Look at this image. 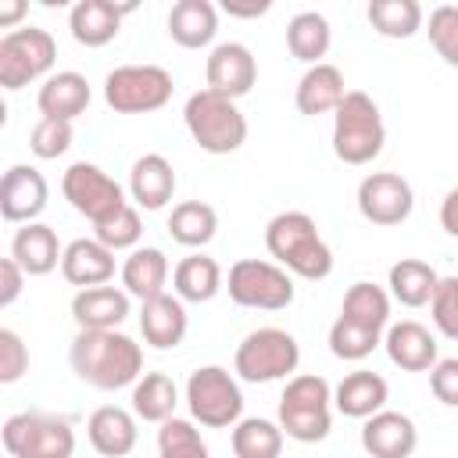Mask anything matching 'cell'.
<instances>
[{
	"label": "cell",
	"instance_id": "cell-1",
	"mask_svg": "<svg viewBox=\"0 0 458 458\" xmlns=\"http://www.w3.org/2000/svg\"><path fill=\"white\" fill-rule=\"evenodd\" d=\"M68 358H72L75 376L97 390L136 386L143 376L140 344L118 329H79Z\"/></svg>",
	"mask_w": 458,
	"mask_h": 458
},
{
	"label": "cell",
	"instance_id": "cell-2",
	"mask_svg": "<svg viewBox=\"0 0 458 458\" xmlns=\"http://www.w3.org/2000/svg\"><path fill=\"white\" fill-rule=\"evenodd\" d=\"M268 254L301 279H326L333 272V250L318 236V225L304 211H283L265 225Z\"/></svg>",
	"mask_w": 458,
	"mask_h": 458
},
{
	"label": "cell",
	"instance_id": "cell-3",
	"mask_svg": "<svg viewBox=\"0 0 458 458\" xmlns=\"http://www.w3.org/2000/svg\"><path fill=\"white\" fill-rule=\"evenodd\" d=\"M383 143L386 129L376 100L361 89H347V97L333 111V154L344 165H369L372 157H379Z\"/></svg>",
	"mask_w": 458,
	"mask_h": 458
},
{
	"label": "cell",
	"instance_id": "cell-4",
	"mask_svg": "<svg viewBox=\"0 0 458 458\" xmlns=\"http://www.w3.org/2000/svg\"><path fill=\"white\" fill-rule=\"evenodd\" d=\"M333 390L322 376H293L279 397V429L297 444H318L333 429Z\"/></svg>",
	"mask_w": 458,
	"mask_h": 458
},
{
	"label": "cell",
	"instance_id": "cell-5",
	"mask_svg": "<svg viewBox=\"0 0 458 458\" xmlns=\"http://www.w3.org/2000/svg\"><path fill=\"white\" fill-rule=\"evenodd\" d=\"M182 118H186V129H190L193 143L208 154H233L247 140L243 111L236 107V100H229L215 89L193 93L182 107Z\"/></svg>",
	"mask_w": 458,
	"mask_h": 458
},
{
	"label": "cell",
	"instance_id": "cell-6",
	"mask_svg": "<svg viewBox=\"0 0 458 458\" xmlns=\"http://www.w3.org/2000/svg\"><path fill=\"white\" fill-rule=\"evenodd\" d=\"M186 404L190 415L208 429L236 426L243 415V394L240 383L222 365H200L186 379Z\"/></svg>",
	"mask_w": 458,
	"mask_h": 458
},
{
	"label": "cell",
	"instance_id": "cell-7",
	"mask_svg": "<svg viewBox=\"0 0 458 458\" xmlns=\"http://www.w3.org/2000/svg\"><path fill=\"white\" fill-rule=\"evenodd\" d=\"M301 361V347L297 340L279 329V326H261L254 333H247L236 347V376L247 379V383H272V379H283L297 369Z\"/></svg>",
	"mask_w": 458,
	"mask_h": 458
},
{
	"label": "cell",
	"instance_id": "cell-8",
	"mask_svg": "<svg viewBox=\"0 0 458 458\" xmlns=\"http://www.w3.org/2000/svg\"><path fill=\"white\" fill-rule=\"evenodd\" d=\"M4 447L14 458H72L75 454V429L68 419L43 415V411H18L0 429Z\"/></svg>",
	"mask_w": 458,
	"mask_h": 458
},
{
	"label": "cell",
	"instance_id": "cell-9",
	"mask_svg": "<svg viewBox=\"0 0 458 458\" xmlns=\"http://www.w3.org/2000/svg\"><path fill=\"white\" fill-rule=\"evenodd\" d=\"M104 100L118 114H147L172 100V75L161 64H122L104 79Z\"/></svg>",
	"mask_w": 458,
	"mask_h": 458
},
{
	"label": "cell",
	"instance_id": "cell-10",
	"mask_svg": "<svg viewBox=\"0 0 458 458\" xmlns=\"http://www.w3.org/2000/svg\"><path fill=\"white\" fill-rule=\"evenodd\" d=\"M54 57H57V43L47 29H36V25L11 29L0 39V86L21 89V86L36 82L39 75H47L54 68Z\"/></svg>",
	"mask_w": 458,
	"mask_h": 458
},
{
	"label": "cell",
	"instance_id": "cell-11",
	"mask_svg": "<svg viewBox=\"0 0 458 458\" xmlns=\"http://www.w3.org/2000/svg\"><path fill=\"white\" fill-rule=\"evenodd\" d=\"M229 297L240 308L283 311V308L293 304V279L283 265L258 261V258H240L229 268Z\"/></svg>",
	"mask_w": 458,
	"mask_h": 458
},
{
	"label": "cell",
	"instance_id": "cell-12",
	"mask_svg": "<svg viewBox=\"0 0 458 458\" xmlns=\"http://www.w3.org/2000/svg\"><path fill=\"white\" fill-rule=\"evenodd\" d=\"M61 193H64V200H68L82 218H89L93 225L107 222L111 215H118V211L125 208L122 186H118L100 165H89V161L68 165V172L61 175Z\"/></svg>",
	"mask_w": 458,
	"mask_h": 458
},
{
	"label": "cell",
	"instance_id": "cell-13",
	"mask_svg": "<svg viewBox=\"0 0 458 458\" xmlns=\"http://www.w3.org/2000/svg\"><path fill=\"white\" fill-rule=\"evenodd\" d=\"M415 208L411 182L397 172H372L358 182V211L372 225H401Z\"/></svg>",
	"mask_w": 458,
	"mask_h": 458
},
{
	"label": "cell",
	"instance_id": "cell-14",
	"mask_svg": "<svg viewBox=\"0 0 458 458\" xmlns=\"http://www.w3.org/2000/svg\"><path fill=\"white\" fill-rule=\"evenodd\" d=\"M47 197H50L47 179L32 165H11L0 179V215H4V222H21V225L36 222L47 208Z\"/></svg>",
	"mask_w": 458,
	"mask_h": 458
},
{
	"label": "cell",
	"instance_id": "cell-15",
	"mask_svg": "<svg viewBox=\"0 0 458 458\" xmlns=\"http://www.w3.org/2000/svg\"><path fill=\"white\" fill-rule=\"evenodd\" d=\"M204 75H208V89H215L229 100H240L258 82V61L243 43H218L208 54Z\"/></svg>",
	"mask_w": 458,
	"mask_h": 458
},
{
	"label": "cell",
	"instance_id": "cell-16",
	"mask_svg": "<svg viewBox=\"0 0 458 458\" xmlns=\"http://www.w3.org/2000/svg\"><path fill=\"white\" fill-rule=\"evenodd\" d=\"M415 444H419V429L401 411L383 408L372 419H365V426H361V447L372 458H411Z\"/></svg>",
	"mask_w": 458,
	"mask_h": 458
},
{
	"label": "cell",
	"instance_id": "cell-17",
	"mask_svg": "<svg viewBox=\"0 0 458 458\" xmlns=\"http://www.w3.org/2000/svg\"><path fill=\"white\" fill-rule=\"evenodd\" d=\"M383 347H386V358L404 372H426L437 365V340L415 318L394 322L383 336Z\"/></svg>",
	"mask_w": 458,
	"mask_h": 458
},
{
	"label": "cell",
	"instance_id": "cell-18",
	"mask_svg": "<svg viewBox=\"0 0 458 458\" xmlns=\"http://www.w3.org/2000/svg\"><path fill=\"white\" fill-rule=\"evenodd\" d=\"M132 11V4H111V0H79L68 14V29L75 43L82 47H104L118 36L122 14Z\"/></svg>",
	"mask_w": 458,
	"mask_h": 458
},
{
	"label": "cell",
	"instance_id": "cell-19",
	"mask_svg": "<svg viewBox=\"0 0 458 458\" xmlns=\"http://www.w3.org/2000/svg\"><path fill=\"white\" fill-rule=\"evenodd\" d=\"M61 276L72 286H104L114 276V250H107L100 240H72L61 258Z\"/></svg>",
	"mask_w": 458,
	"mask_h": 458
},
{
	"label": "cell",
	"instance_id": "cell-20",
	"mask_svg": "<svg viewBox=\"0 0 458 458\" xmlns=\"http://www.w3.org/2000/svg\"><path fill=\"white\" fill-rule=\"evenodd\" d=\"M72 318L79 329H118L129 318V293L118 286H89L72 297Z\"/></svg>",
	"mask_w": 458,
	"mask_h": 458
},
{
	"label": "cell",
	"instance_id": "cell-21",
	"mask_svg": "<svg viewBox=\"0 0 458 458\" xmlns=\"http://www.w3.org/2000/svg\"><path fill=\"white\" fill-rule=\"evenodd\" d=\"M86 437L93 444L97 454L104 458H125L136 447V415L118 408V404H104L89 415L86 422Z\"/></svg>",
	"mask_w": 458,
	"mask_h": 458
},
{
	"label": "cell",
	"instance_id": "cell-22",
	"mask_svg": "<svg viewBox=\"0 0 458 458\" xmlns=\"http://www.w3.org/2000/svg\"><path fill=\"white\" fill-rule=\"evenodd\" d=\"M186 304L175 297V293H161L154 301L143 304L140 311V329H143V340L157 351H172L182 344L186 336Z\"/></svg>",
	"mask_w": 458,
	"mask_h": 458
},
{
	"label": "cell",
	"instance_id": "cell-23",
	"mask_svg": "<svg viewBox=\"0 0 458 458\" xmlns=\"http://www.w3.org/2000/svg\"><path fill=\"white\" fill-rule=\"evenodd\" d=\"M386 397H390L386 379L379 372H369V369H358V372L344 376L340 386L333 390V404L347 419H372L376 411H383Z\"/></svg>",
	"mask_w": 458,
	"mask_h": 458
},
{
	"label": "cell",
	"instance_id": "cell-24",
	"mask_svg": "<svg viewBox=\"0 0 458 458\" xmlns=\"http://www.w3.org/2000/svg\"><path fill=\"white\" fill-rule=\"evenodd\" d=\"M11 258L21 265L25 276H47V272H54V268L61 265L64 250H61L57 233H54L50 225L29 222V225H21V229L14 233V240H11Z\"/></svg>",
	"mask_w": 458,
	"mask_h": 458
},
{
	"label": "cell",
	"instance_id": "cell-25",
	"mask_svg": "<svg viewBox=\"0 0 458 458\" xmlns=\"http://www.w3.org/2000/svg\"><path fill=\"white\" fill-rule=\"evenodd\" d=\"M39 114L43 118H61V122H75L86 107H89V82L79 72H57L50 75L39 93H36Z\"/></svg>",
	"mask_w": 458,
	"mask_h": 458
},
{
	"label": "cell",
	"instance_id": "cell-26",
	"mask_svg": "<svg viewBox=\"0 0 458 458\" xmlns=\"http://www.w3.org/2000/svg\"><path fill=\"white\" fill-rule=\"evenodd\" d=\"M347 97L344 89V72L336 64H311L301 82H297V93H293V104L301 114H326V111H336L340 100Z\"/></svg>",
	"mask_w": 458,
	"mask_h": 458
},
{
	"label": "cell",
	"instance_id": "cell-27",
	"mask_svg": "<svg viewBox=\"0 0 458 458\" xmlns=\"http://www.w3.org/2000/svg\"><path fill=\"white\" fill-rule=\"evenodd\" d=\"M215 32H218L215 4H208V0H179V4H172V11H168V36L179 47L200 50V47H208L215 39Z\"/></svg>",
	"mask_w": 458,
	"mask_h": 458
},
{
	"label": "cell",
	"instance_id": "cell-28",
	"mask_svg": "<svg viewBox=\"0 0 458 458\" xmlns=\"http://www.w3.org/2000/svg\"><path fill=\"white\" fill-rule=\"evenodd\" d=\"M129 193L147 211L165 208L172 200V193H175V172H172V165L161 154H143L132 165V172H129Z\"/></svg>",
	"mask_w": 458,
	"mask_h": 458
},
{
	"label": "cell",
	"instance_id": "cell-29",
	"mask_svg": "<svg viewBox=\"0 0 458 458\" xmlns=\"http://www.w3.org/2000/svg\"><path fill=\"white\" fill-rule=\"evenodd\" d=\"M168 283V258L161 247H136L122 265V286L125 293L140 297L143 304L161 297Z\"/></svg>",
	"mask_w": 458,
	"mask_h": 458
},
{
	"label": "cell",
	"instance_id": "cell-30",
	"mask_svg": "<svg viewBox=\"0 0 458 458\" xmlns=\"http://www.w3.org/2000/svg\"><path fill=\"white\" fill-rule=\"evenodd\" d=\"M172 286H175V297L182 304H204L222 290V268L208 254H190L175 265Z\"/></svg>",
	"mask_w": 458,
	"mask_h": 458
},
{
	"label": "cell",
	"instance_id": "cell-31",
	"mask_svg": "<svg viewBox=\"0 0 458 458\" xmlns=\"http://www.w3.org/2000/svg\"><path fill=\"white\" fill-rule=\"evenodd\" d=\"M437 283H440V276L433 272V265H426L419 258H401L397 265H390V276H386L390 297L404 308L429 304L433 293H437Z\"/></svg>",
	"mask_w": 458,
	"mask_h": 458
},
{
	"label": "cell",
	"instance_id": "cell-32",
	"mask_svg": "<svg viewBox=\"0 0 458 458\" xmlns=\"http://www.w3.org/2000/svg\"><path fill=\"white\" fill-rule=\"evenodd\" d=\"M333 43V32H329V21L318 14V11H301L290 18L286 25V47L297 61H304L308 68L311 64H322L326 50Z\"/></svg>",
	"mask_w": 458,
	"mask_h": 458
},
{
	"label": "cell",
	"instance_id": "cell-33",
	"mask_svg": "<svg viewBox=\"0 0 458 458\" xmlns=\"http://www.w3.org/2000/svg\"><path fill=\"white\" fill-rule=\"evenodd\" d=\"M175 404H179V386L165 372H147L132 386V415L143 422H157V426L168 422L175 415Z\"/></svg>",
	"mask_w": 458,
	"mask_h": 458
},
{
	"label": "cell",
	"instance_id": "cell-34",
	"mask_svg": "<svg viewBox=\"0 0 458 458\" xmlns=\"http://www.w3.org/2000/svg\"><path fill=\"white\" fill-rule=\"evenodd\" d=\"M168 233H172V240L182 243V247H204V243H211L215 233H218V215H215V208L204 204V200H182V204H175L172 215H168Z\"/></svg>",
	"mask_w": 458,
	"mask_h": 458
},
{
	"label": "cell",
	"instance_id": "cell-35",
	"mask_svg": "<svg viewBox=\"0 0 458 458\" xmlns=\"http://www.w3.org/2000/svg\"><path fill=\"white\" fill-rule=\"evenodd\" d=\"M340 318H347L354 326H365L372 333H383L386 322H390V293L383 286H376V283H354L344 293Z\"/></svg>",
	"mask_w": 458,
	"mask_h": 458
},
{
	"label": "cell",
	"instance_id": "cell-36",
	"mask_svg": "<svg viewBox=\"0 0 458 458\" xmlns=\"http://www.w3.org/2000/svg\"><path fill=\"white\" fill-rule=\"evenodd\" d=\"M369 25L386 39H408L422 29V7L415 0H372Z\"/></svg>",
	"mask_w": 458,
	"mask_h": 458
},
{
	"label": "cell",
	"instance_id": "cell-37",
	"mask_svg": "<svg viewBox=\"0 0 458 458\" xmlns=\"http://www.w3.org/2000/svg\"><path fill=\"white\" fill-rule=\"evenodd\" d=\"M233 454L236 458H279L283 451V429L268 419H240L233 426Z\"/></svg>",
	"mask_w": 458,
	"mask_h": 458
},
{
	"label": "cell",
	"instance_id": "cell-38",
	"mask_svg": "<svg viewBox=\"0 0 458 458\" xmlns=\"http://www.w3.org/2000/svg\"><path fill=\"white\" fill-rule=\"evenodd\" d=\"M157 451L161 458H211L208 444L200 440V429L190 419H168L157 429Z\"/></svg>",
	"mask_w": 458,
	"mask_h": 458
},
{
	"label": "cell",
	"instance_id": "cell-39",
	"mask_svg": "<svg viewBox=\"0 0 458 458\" xmlns=\"http://www.w3.org/2000/svg\"><path fill=\"white\" fill-rule=\"evenodd\" d=\"M379 336L383 333H372L365 326H354L347 318H336L329 326V351L340 358V361H361L369 358L376 347H379Z\"/></svg>",
	"mask_w": 458,
	"mask_h": 458
},
{
	"label": "cell",
	"instance_id": "cell-40",
	"mask_svg": "<svg viewBox=\"0 0 458 458\" xmlns=\"http://www.w3.org/2000/svg\"><path fill=\"white\" fill-rule=\"evenodd\" d=\"M140 236H143V222H140V211L132 208V204H125L118 215H111L107 222H100V225H93V240H100L107 250H136V243H140Z\"/></svg>",
	"mask_w": 458,
	"mask_h": 458
},
{
	"label": "cell",
	"instance_id": "cell-41",
	"mask_svg": "<svg viewBox=\"0 0 458 458\" xmlns=\"http://www.w3.org/2000/svg\"><path fill=\"white\" fill-rule=\"evenodd\" d=\"M426 32H429V43L440 54V61L451 64V68H458V7L454 4L433 7Z\"/></svg>",
	"mask_w": 458,
	"mask_h": 458
},
{
	"label": "cell",
	"instance_id": "cell-42",
	"mask_svg": "<svg viewBox=\"0 0 458 458\" xmlns=\"http://www.w3.org/2000/svg\"><path fill=\"white\" fill-rule=\"evenodd\" d=\"M72 147V122H61V118H39L32 125V136H29V150L43 161H54L61 157L64 150Z\"/></svg>",
	"mask_w": 458,
	"mask_h": 458
},
{
	"label": "cell",
	"instance_id": "cell-43",
	"mask_svg": "<svg viewBox=\"0 0 458 458\" xmlns=\"http://www.w3.org/2000/svg\"><path fill=\"white\" fill-rule=\"evenodd\" d=\"M429 315H433V326L447 340H458V276H447L437 283V293L429 301Z\"/></svg>",
	"mask_w": 458,
	"mask_h": 458
},
{
	"label": "cell",
	"instance_id": "cell-44",
	"mask_svg": "<svg viewBox=\"0 0 458 458\" xmlns=\"http://www.w3.org/2000/svg\"><path fill=\"white\" fill-rule=\"evenodd\" d=\"M29 372V347L14 329H0V383H18Z\"/></svg>",
	"mask_w": 458,
	"mask_h": 458
},
{
	"label": "cell",
	"instance_id": "cell-45",
	"mask_svg": "<svg viewBox=\"0 0 458 458\" xmlns=\"http://www.w3.org/2000/svg\"><path fill=\"white\" fill-rule=\"evenodd\" d=\"M429 390L440 404L458 408V358H444L429 369Z\"/></svg>",
	"mask_w": 458,
	"mask_h": 458
},
{
	"label": "cell",
	"instance_id": "cell-46",
	"mask_svg": "<svg viewBox=\"0 0 458 458\" xmlns=\"http://www.w3.org/2000/svg\"><path fill=\"white\" fill-rule=\"evenodd\" d=\"M21 286H25V272L14 258H4L0 261V308H11L18 297H21Z\"/></svg>",
	"mask_w": 458,
	"mask_h": 458
},
{
	"label": "cell",
	"instance_id": "cell-47",
	"mask_svg": "<svg viewBox=\"0 0 458 458\" xmlns=\"http://www.w3.org/2000/svg\"><path fill=\"white\" fill-rule=\"evenodd\" d=\"M440 225L447 236H458V186L440 200Z\"/></svg>",
	"mask_w": 458,
	"mask_h": 458
},
{
	"label": "cell",
	"instance_id": "cell-48",
	"mask_svg": "<svg viewBox=\"0 0 458 458\" xmlns=\"http://www.w3.org/2000/svg\"><path fill=\"white\" fill-rule=\"evenodd\" d=\"M268 7H272L268 0H250V4L225 0V4H222V11H225V14H233V18H258V14H265Z\"/></svg>",
	"mask_w": 458,
	"mask_h": 458
},
{
	"label": "cell",
	"instance_id": "cell-49",
	"mask_svg": "<svg viewBox=\"0 0 458 458\" xmlns=\"http://www.w3.org/2000/svg\"><path fill=\"white\" fill-rule=\"evenodd\" d=\"M25 14V4L21 0H11V4H0V25H14L18 18Z\"/></svg>",
	"mask_w": 458,
	"mask_h": 458
}]
</instances>
